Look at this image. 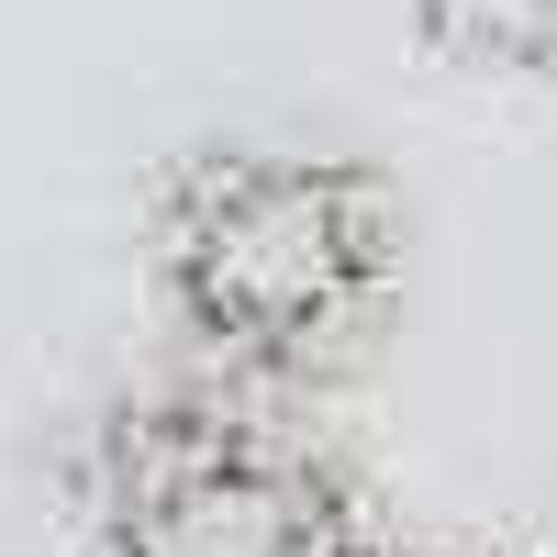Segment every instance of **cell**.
<instances>
[{
  "mask_svg": "<svg viewBox=\"0 0 557 557\" xmlns=\"http://www.w3.org/2000/svg\"><path fill=\"white\" fill-rule=\"evenodd\" d=\"M146 278L212 380H335L401 301L391 178L323 146H201L157 178Z\"/></svg>",
  "mask_w": 557,
  "mask_h": 557,
  "instance_id": "cell-1",
  "label": "cell"
},
{
  "mask_svg": "<svg viewBox=\"0 0 557 557\" xmlns=\"http://www.w3.org/2000/svg\"><path fill=\"white\" fill-rule=\"evenodd\" d=\"M89 557H391L357 480L246 380H178L101 412L78 457Z\"/></svg>",
  "mask_w": 557,
  "mask_h": 557,
  "instance_id": "cell-2",
  "label": "cell"
},
{
  "mask_svg": "<svg viewBox=\"0 0 557 557\" xmlns=\"http://www.w3.org/2000/svg\"><path fill=\"white\" fill-rule=\"evenodd\" d=\"M412 45L491 89H557V0H401Z\"/></svg>",
  "mask_w": 557,
  "mask_h": 557,
  "instance_id": "cell-3",
  "label": "cell"
}]
</instances>
